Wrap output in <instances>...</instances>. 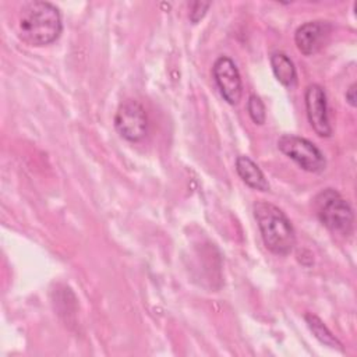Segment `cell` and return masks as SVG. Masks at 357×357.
Masks as SVG:
<instances>
[{
	"label": "cell",
	"instance_id": "2",
	"mask_svg": "<svg viewBox=\"0 0 357 357\" xmlns=\"http://www.w3.org/2000/svg\"><path fill=\"white\" fill-rule=\"evenodd\" d=\"M254 216L258 222L265 247L278 255L289 254L296 244L294 229L289 218L273 204L258 201L254 204Z\"/></svg>",
	"mask_w": 357,
	"mask_h": 357
},
{
	"label": "cell",
	"instance_id": "7",
	"mask_svg": "<svg viewBox=\"0 0 357 357\" xmlns=\"http://www.w3.org/2000/svg\"><path fill=\"white\" fill-rule=\"evenodd\" d=\"M305 109L312 130L319 137H331L332 127L328 117L326 95L319 85L312 84L305 89Z\"/></svg>",
	"mask_w": 357,
	"mask_h": 357
},
{
	"label": "cell",
	"instance_id": "8",
	"mask_svg": "<svg viewBox=\"0 0 357 357\" xmlns=\"http://www.w3.org/2000/svg\"><path fill=\"white\" fill-rule=\"evenodd\" d=\"M331 31L332 25L328 21L304 22L294 33L296 46L303 54L311 56L325 45Z\"/></svg>",
	"mask_w": 357,
	"mask_h": 357
},
{
	"label": "cell",
	"instance_id": "9",
	"mask_svg": "<svg viewBox=\"0 0 357 357\" xmlns=\"http://www.w3.org/2000/svg\"><path fill=\"white\" fill-rule=\"evenodd\" d=\"M236 170L241 180L251 188L258 191H268L269 183L265 178L262 170L258 167V165L251 160L248 156H238L236 159Z\"/></svg>",
	"mask_w": 357,
	"mask_h": 357
},
{
	"label": "cell",
	"instance_id": "6",
	"mask_svg": "<svg viewBox=\"0 0 357 357\" xmlns=\"http://www.w3.org/2000/svg\"><path fill=\"white\" fill-rule=\"evenodd\" d=\"M212 73L223 99L230 105H237L243 95V84L234 61L222 56L215 61Z\"/></svg>",
	"mask_w": 357,
	"mask_h": 357
},
{
	"label": "cell",
	"instance_id": "1",
	"mask_svg": "<svg viewBox=\"0 0 357 357\" xmlns=\"http://www.w3.org/2000/svg\"><path fill=\"white\" fill-rule=\"evenodd\" d=\"M61 15L56 6L47 1H28L18 15V35L31 46L53 43L61 33Z\"/></svg>",
	"mask_w": 357,
	"mask_h": 357
},
{
	"label": "cell",
	"instance_id": "5",
	"mask_svg": "<svg viewBox=\"0 0 357 357\" xmlns=\"http://www.w3.org/2000/svg\"><path fill=\"white\" fill-rule=\"evenodd\" d=\"M114 127L127 141L142 139L148 131V117L142 105L134 99L124 100L116 112Z\"/></svg>",
	"mask_w": 357,
	"mask_h": 357
},
{
	"label": "cell",
	"instance_id": "10",
	"mask_svg": "<svg viewBox=\"0 0 357 357\" xmlns=\"http://www.w3.org/2000/svg\"><path fill=\"white\" fill-rule=\"evenodd\" d=\"M271 66L276 79L284 86H293L296 82V68L293 61L284 53H273L271 56Z\"/></svg>",
	"mask_w": 357,
	"mask_h": 357
},
{
	"label": "cell",
	"instance_id": "3",
	"mask_svg": "<svg viewBox=\"0 0 357 357\" xmlns=\"http://www.w3.org/2000/svg\"><path fill=\"white\" fill-rule=\"evenodd\" d=\"M315 204L318 218L325 227L340 236L350 234L354 222L353 209L339 192L326 188L318 194Z\"/></svg>",
	"mask_w": 357,
	"mask_h": 357
},
{
	"label": "cell",
	"instance_id": "4",
	"mask_svg": "<svg viewBox=\"0 0 357 357\" xmlns=\"http://www.w3.org/2000/svg\"><path fill=\"white\" fill-rule=\"evenodd\" d=\"M278 148L307 172L321 173L326 167L324 153L303 137L284 134L278 139Z\"/></svg>",
	"mask_w": 357,
	"mask_h": 357
},
{
	"label": "cell",
	"instance_id": "13",
	"mask_svg": "<svg viewBox=\"0 0 357 357\" xmlns=\"http://www.w3.org/2000/svg\"><path fill=\"white\" fill-rule=\"evenodd\" d=\"M209 6H211L209 3H201V1L192 3L191 7H190V20H191V22L197 24L199 20H202L204 15L206 14Z\"/></svg>",
	"mask_w": 357,
	"mask_h": 357
},
{
	"label": "cell",
	"instance_id": "14",
	"mask_svg": "<svg viewBox=\"0 0 357 357\" xmlns=\"http://www.w3.org/2000/svg\"><path fill=\"white\" fill-rule=\"evenodd\" d=\"M346 100L349 102L350 106H353V107L356 106V84L354 82L346 91Z\"/></svg>",
	"mask_w": 357,
	"mask_h": 357
},
{
	"label": "cell",
	"instance_id": "12",
	"mask_svg": "<svg viewBox=\"0 0 357 357\" xmlns=\"http://www.w3.org/2000/svg\"><path fill=\"white\" fill-rule=\"evenodd\" d=\"M247 110H248V114H250L251 120H252L255 124H264V123H265V119H266L265 106H264V103H262V100H261L259 96L251 95V96L248 98Z\"/></svg>",
	"mask_w": 357,
	"mask_h": 357
},
{
	"label": "cell",
	"instance_id": "11",
	"mask_svg": "<svg viewBox=\"0 0 357 357\" xmlns=\"http://www.w3.org/2000/svg\"><path fill=\"white\" fill-rule=\"evenodd\" d=\"M305 322H307L308 328L311 329V332L314 333V336H315L321 343H324L325 346H329V347L342 350V343L332 335V332L324 325V322H322L317 315L307 314V315H305Z\"/></svg>",
	"mask_w": 357,
	"mask_h": 357
}]
</instances>
